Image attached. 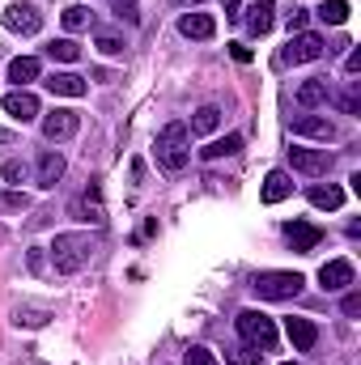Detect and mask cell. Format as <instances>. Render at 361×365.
Listing matches in <instances>:
<instances>
[{"instance_id":"8992f818","label":"cell","mask_w":361,"mask_h":365,"mask_svg":"<svg viewBox=\"0 0 361 365\" xmlns=\"http://www.w3.org/2000/svg\"><path fill=\"white\" fill-rule=\"evenodd\" d=\"M39 26H43L39 4L17 0V4H9V9H4V30H13V34H39Z\"/></svg>"},{"instance_id":"d590c367","label":"cell","mask_w":361,"mask_h":365,"mask_svg":"<svg viewBox=\"0 0 361 365\" xmlns=\"http://www.w3.org/2000/svg\"><path fill=\"white\" fill-rule=\"evenodd\" d=\"M345 73H361V51H349V60H345Z\"/></svg>"},{"instance_id":"836d02e7","label":"cell","mask_w":361,"mask_h":365,"mask_svg":"<svg viewBox=\"0 0 361 365\" xmlns=\"http://www.w3.org/2000/svg\"><path fill=\"white\" fill-rule=\"evenodd\" d=\"M340 310H345L349 319H357V314H361V293H349V297L340 302Z\"/></svg>"},{"instance_id":"d6a6232c","label":"cell","mask_w":361,"mask_h":365,"mask_svg":"<svg viewBox=\"0 0 361 365\" xmlns=\"http://www.w3.org/2000/svg\"><path fill=\"white\" fill-rule=\"evenodd\" d=\"M4 179H9V182H26V162L9 158V162H4Z\"/></svg>"},{"instance_id":"8d00e7d4","label":"cell","mask_w":361,"mask_h":365,"mask_svg":"<svg viewBox=\"0 0 361 365\" xmlns=\"http://www.w3.org/2000/svg\"><path fill=\"white\" fill-rule=\"evenodd\" d=\"M4 204H9V208H26V195H21V191H9Z\"/></svg>"},{"instance_id":"30bf717a","label":"cell","mask_w":361,"mask_h":365,"mask_svg":"<svg viewBox=\"0 0 361 365\" xmlns=\"http://www.w3.org/2000/svg\"><path fill=\"white\" fill-rule=\"evenodd\" d=\"M319 284H323L327 293L349 289V284H353V264H349V259H327V264L319 268Z\"/></svg>"},{"instance_id":"e575fe53","label":"cell","mask_w":361,"mask_h":365,"mask_svg":"<svg viewBox=\"0 0 361 365\" xmlns=\"http://www.w3.org/2000/svg\"><path fill=\"white\" fill-rule=\"evenodd\" d=\"M230 56H234L238 64H251V47H243V43H230Z\"/></svg>"},{"instance_id":"9a60e30c","label":"cell","mask_w":361,"mask_h":365,"mask_svg":"<svg viewBox=\"0 0 361 365\" xmlns=\"http://www.w3.org/2000/svg\"><path fill=\"white\" fill-rule=\"evenodd\" d=\"M39 73H43V64H39L34 56H17V60H9V81H13L17 90H26L30 81H39Z\"/></svg>"},{"instance_id":"7a4b0ae2","label":"cell","mask_w":361,"mask_h":365,"mask_svg":"<svg viewBox=\"0 0 361 365\" xmlns=\"http://www.w3.org/2000/svg\"><path fill=\"white\" fill-rule=\"evenodd\" d=\"M191 132H187V123H166L162 132H158V140H153V153H158V166L162 170H171V175H179L183 166H187V158H191Z\"/></svg>"},{"instance_id":"5b68a950","label":"cell","mask_w":361,"mask_h":365,"mask_svg":"<svg viewBox=\"0 0 361 365\" xmlns=\"http://www.w3.org/2000/svg\"><path fill=\"white\" fill-rule=\"evenodd\" d=\"M323 38L319 34H310V30H302V34H289V47L280 51V64H310V60H319L323 56Z\"/></svg>"},{"instance_id":"ab89813d","label":"cell","mask_w":361,"mask_h":365,"mask_svg":"<svg viewBox=\"0 0 361 365\" xmlns=\"http://www.w3.org/2000/svg\"><path fill=\"white\" fill-rule=\"evenodd\" d=\"M119 9H123L128 17H136V0H119Z\"/></svg>"},{"instance_id":"d4e9b609","label":"cell","mask_w":361,"mask_h":365,"mask_svg":"<svg viewBox=\"0 0 361 365\" xmlns=\"http://www.w3.org/2000/svg\"><path fill=\"white\" fill-rule=\"evenodd\" d=\"M319 17H323L327 26H345V21H349V0H323V4H319Z\"/></svg>"},{"instance_id":"9c48e42d","label":"cell","mask_w":361,"mask_h":365,"mask_svg":"<svg viewBox=\"0 0 361 365\" xmlns=\"http://www.w3.org/2000/svg\"><path fill=\"white\" fill-rule=\"evenodd\" d=\"M289 128H293V136H315V140H332L336 136V123L323 119V115H293Z\"/></svg>"},{"instance_id":"4fadbf2b","label":"cell","mask_w":361,"mask_h":365,"mask_svg":"<svg viewBox=\"0 0 361 365\" xmlns=\"http://www.w3.org/2000/svg\"><path fill=\"white\" fill-rule=\"evenodd\" d=\"M4 115H13L17 123H30L34 115H39V98L30 90H13V93H4Z\"/></svg>"},{"instance_id":"7402d4cb","label":"cell","mask_w":361,"mask_h":365,"mask_svg":"<svg viewBox=\"0 0 361 365\" xmlns=\"http://www.w3.org/2000/svg\"><path fill=\"white\" fill-rule=\"evenodd\" d=\"M73 217H77V221H90V225H102V221H106V212H102V204H98V187L86 191V195L73 204Z\"/></svg>"},{"instance_id":"52a82bcc","label":"cell","mask_w":361,"mask_h":365,"mask_svg":"<svg viewBox=\"0 0 361 365\" xmlns=\"http://www.w3.org/2000/svg\"><path fill=\"white\" fill-rule=\"evenodd\" d=\"M77 128H81V115H77V110H64V106H56L51 115H43V136H47L51 145H60V140H73V136H77Z\"/></svg>"},{"instance_id":"83f0119b","label":"cell","mask_w":361,"mask_h":365,"mask_svg":"<svg viewBox=\"0 0 361 365\" xmlns=\"http://www.w3.org/2000/svg\"><path fill=\"white\" fill-rule=\"evenodd\" d=\"M260 349H251V344H238V349H230L225 353V361H234V365H260Z\"/></svg>"},{"instance_id":"1f68e13d","label":"cell","mask_w":361,"mask_h":365,"mask_svg":"<svg viewBox=\"0 0 361 365\" xmlns=\"http://www.w3.org/2000/svg\"><path fill=\"white\" fill-rule=\"evenodd\" d=\"M183 365H217V357H213L208 349H200V344H195V349H187V353H183Z\"/></svg>"},{"instance_id":"4316f807","label":"cell","mask_w":361,"mask_h":365,"mask_svg":"<svg viewBox=\"0 0 361 365\" xmlns=\"http://www.w3.org/2000/svg\"><path fill=\"white\" fill-rule=\"evenodd\" d=\"M47 319H51V310H30V306H17L13 310V323L17 327H47Z\"/></svg>"},{"instance_id":"e0dca14e","label":"cell","mask_w":361,"mask_h":365,"mask_svg":"<svg viewBox=\"0 0 361 365\" xmlns=\"http://www.w3.org/2000/svg\"><path fill=\"white\" fill-rule=\"evenodd\" d=\"M47 90L60 93V98H86V77H77V73H51L47 77Z\"/></svg>"},{"instance_id":"8fae6325","label":"cell","mask_w":361,"mask_h":365,"mask_svg":"<svg viewBox=\"0 0 361 365\" xmlns=\"http://www.w3.org/2000/svg\"><path fill=\"white\" fill-rule=\"evenodd\" d=\"M285 238H289V247H293L298 255H306V251H315V247L323 242V230L310 225V221H293V225L285 230Z\"/></svg>"},{"instance_id":"f1b7e54d","label":"cell","mask_w":361,"mask_h":365,"mask_svg":"<svg viewBox=\"0 0 361 365\" xmlns=\"http://www.w3.org/2000/svg\"><path fill=\"white\" fill-rule=\"evenodd\" d=\"M64 26H68V30H86V26H90V9H81V4L64 9Z\"/></svg>"},{"instance_id":"5bb4252c","label":"cell","mask_w":361,"mask_h":365,"mask_svg":"<svg viewBox=\"0 0 361 365\" xmlns=\"http://www.w3.org/2000/svg\"><path fill=\"white\" fill-rule=\"evenodd\" d=\"M179 34L183 38H213V34H217V17H213V13H183Z\"/></svg>"},{"instance_id":"ffe728a7","label":"cell","mask_w":361,"mask_h":365,"mask_svg":"<svg viewBox=\"0 0 361 365\" xmlns=\"http://www.w3.org/2000/svg\"><path fill=\"white\" fill-rule=\"evenodd\" d=\"M323 102H327V81H323V77H310V81L298 86V106H302V110L323 106Z\"/></svg>"},{"instance_id":"f35d334b","label":"cell","mask_w":361,"mask_h":365,"mask_svg":"<svg viewBox=\"0 0 361 365\" xmlns=\"http://www.w3.org/2000/svg\"><path fill=\"white\" fill-rule=\"evenodd\" d=\"M238 9H243V0H225V13L230 17H238Z\"/></svg>"},{"instance_id":"3957f363","label":"cell","mask_w":361,"mask_h":365,"mask_svg":"<svg viewBox=\"0 0 361 365\" xmlns=\"http://www.w3.org/2000/svg\"><path fill=\"white\" fill-rule=\"evenodd\" d=\"M238 336L251 349H260V353H272L276 349V323H272L264 310H243L238 314Z\"/></svg>"},{"instance_id":"74e56055","label":"cell","mask_w":361,"mask_h":365,"mask_svg":"<svg viewBox=\"0 0 361 365\" xmlns=\"http://www.w3.org/2000/svg\"><path fill=\"white\" fill-rule=\"evenodd\" d=\"M357 106H361V102H357V93H345V98H340V110H349V115H353Z\"/></svg>"},{"instance_id":"60d3db41","label":"cell","mask_w":361,"mask_h":365,"mask_svg":"<svg viewBox=\"0 0 361 365\" xmlns=\"http://www.w3.org/2000/svg\"><path fill=\"white\" fill-rule=\"evenodd\" d=\"M0 145H13V132H4V128H0Z\"/></svg>"},{"instance_id":"2e32d148","label":"cell","mask_w":361,"mask_h":365,"mask_svg":"<svg viewBox=\"0 0 361 365\" xmlns=\"http://www.w3.org/2000/svg\"><path fill=\"white\" fill-rule=\"evenodd\" d=\"M272 26H276V4H272V0H255V4L247 9V30H251V34H268Z\"/></svg>"},{"instance_id":"ba28073f","label":"cell","mask_w":361,"mask_h":365,"mask_svg":"<svg viewBox=\"0 0 361 365\" xmlns=\"http://www.w3.org/2000/svg\"><path fill=\"white\" fill-rule=\"evenodd\" d=\"M289 162H293L298 175H310V179L332 170V153L327 149H289Z\"/></svg>"},{"instance_id":"f546056e","label":"cell","mask_w":361,"mask_h":365,"mask_svg":"<svg viewBox=\"0 0 361 365\" xmlns=\"http://www.w3.org/2000/svg\"><path fill=\"white\" fill-rule=\"evenodd\" d=\"M306 21H310V13H306V9H298V4H289V13H285L289 34H302V30H306Z\"/></svg>"},{"instance_id":"ac0fdd59","label":"cell","mask_w":361,"mask_h":365,"mask_svg":"<svg viewBox=\"0 0 361 365\" xmlns=\"http://www.w3.org/2000/svg\"><path fill=\"white\" fill-rule=\"evenodd\" d=\"M64 179V158L56 149H43L39 153V187H56Z\"/></svg>"},{"instance_id":"44dd1931","label":"cell","mask_w":361,"mask_h":365,"mask_svg":"<svg viewBox=\"0 0 361 365\" xmlns=\"http://www.w3.org/2000/svg\"><path fill=\"white\" fill-rule=\"evenodd\" d=\"M289 195H293V179L285 170H272L268 179H264V204H280Z\"/></svg>"},{"instance_id":"6da1fadb","label":"cell","mask_w":361,"mask_h":365,"mask_svg":"<svg viewBox=\"0 0 361 365\" xmlns=\"http://www.w3.org/2000/svg\"><path fill=\"white\" fill-rule=\"evenodd\" d=\"M93 251H98L93 234H56V242H51V264H56V272L73 276L90 264Z\"/></svg>"},{"instance_id":"d6986e66","label":"cell","mask_w":361,"mask_h":365,"mask_svg":"<svg viewBox=\"0 0 361 365\" xmlns=\"http://www.w3.org/2000/svg\"><path fill=\"white\" fill-rule=\"evenodd\" d=\"M306 200H310L315 208H327V212H336V208L345 204V191H340L336 182H327V187H323V182H315V187L306 191Z\"/></svg>"},{"instance_id":"cb8c5ba5","label":"cell","mask_w":361,"mask_h":365,"mask_svg":"<svg viewBox=\"0 0 361 365\" xmlns=\"http://www.w3.org/2000/svg\"><path fill=\"white\" fill-rule=\"evenodd\" d=\"M217 123H221V110H217V106H200L187 132H191V136H208V132H213Z\"/></svg>"},{"instance_id":"484cf974","label":"cell","mask_w":361,"mask_h":365,"mask_svg":"<svg viewBox=\"0 0 361 365\" xmlns=\"http://www.w3.org/2000/svg\"><path fill=\"white\" fill-rule=\"evenodd\" d=\"M47 56L60 60V64H73V60L81 56V47H77L73 38H56V43H47Z\"/></svg>"},{"instance_id":"603a6c76","label":"cell","mask_w":361,"mask_h":365,"mask_svg":"<svg viewBox=\"0 0 361 365\" xmlns=\"http://www.w3.org/2000/svg\"><path fill=\"white\" fill-rule=\"evenodd\" d=\"M238 149H243V136H221V140L204 145V149H200V158H204V162H217V158H234Z\"/></svg>"},{"instance_id":"277c9868","label":"cell","mask_w":361,"mask_h":365,"mask_svg":"<svg viewBox=\"0 0 361 365\" xmlns=\"http://www.w3.org/2000/svg\"><path fill=\"white\" fill-rule=\"evenodd\" d=\"M302 276L298 272H255V280H251V289L264 297V302H289V297H298L302 293Z\"/></svg>"},{"instance_id":"7c38bea8","label":"cell","mask_w":361,"mask_h":365,"mask_svg":"<svg viewBox=\"0 0 361 365\" xmlns=\"http://www.w3.org/2000/svg\"><path fill=\"white\" fill-rule=\"evenodd\" d=\"M285 336H289V344H293L298 353H310V349L319 344V327H315L310 319H285Z\"/></svg>"},{"instance_id":"4dcf8cb0","label":"cell","mask_w":361,"mask_h":365,"mask_svg":"<svg viewBox=\"0 0 361 365\" xmlns=\"http://www.w3.org/2000/svg\"><path fill=\"white\" fill-rule=\"evenodd\" d=\"M102 56H123V38H115V34H98V43H93Z\"/></svg>"}]
</instances>
